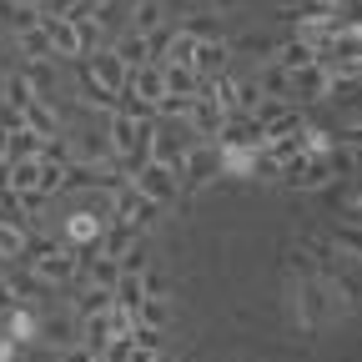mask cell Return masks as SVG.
<instances>
[{"instance_id":"1","label":"cell","mask_w":362,"mask_h":362,"mask_svg":"<svg viewBox=\"0 0 362 362\" xmlns=\"http://www.w3.org/2000/svg\"><path fill=\"white\" fill-rule=\"evenodd\" d=\"M35 342H45L51 352L76 347V342H81V317H76V307H45V312L35 317Z\"/></svg>"},{"instance_id":"2","label":"cell","mask_w":362,"mask_h":362,"mask_svg":"<svg viewBox=\"0 0 362 362\" xmlns=\"http://www.w3.org/2000/svg\"><path fill=\"white\" fill-rule=\"evenodd\" d=\"M131 187L141 192L146 202H156V206H171L176 197H181V176H176V166H161V161H141L131 171Z\"/></svg>"},{"instance_id":"3","label":"cell","mask_w":362,"mask_h":362,"mask_svg":"<svg viewBox=\"0 0 362 362\" xmlns=\"http://www.w3.org/2000/svg\"><path fill=\"white\" fill-rule=\"evenodd\" d=\"M216 141H221V151H262L267 146V131H262V121L252 111H226Z\"/></svg>"},{"instance_id":"4","label":"cell","mask_w":362,"mask_h":362,"mask_svg":"<svg viewBox=\"0 0 362 362\" xmlns=\"http://www.w3.org/2000/svg\"><path fill=\"white\" fill-rule=\"evenodd\" d=\"M86 61V76L96 81L106 96H126V76H131V66H121L116 56H111V45H101V51H90V56H81Z\"/></svg>"},{"instance_id":"5","label":"cell","mask_w":362,"mask_h":362,"mask_svg":"<svg viewBox=\"0 0 362 362\" xmlns=\"http://www.w3.org/2000/svg\"><path fill=\"white\" fill-rule=\"evenodd\" d=\"M176 176H181V187H206L211 176H221V151H211V146H187Z\"/></svg>"},{"instance_id":"6","label":"cell","mask_w":362,"mask_h":362,"mask_svg":"<svg viewBox=\"0 0 362 362\" xmlns=\"http://www.w3.org/2000/svg\"><path fill=\"white\" fill-rule=\"evenodd\" d=\"M30 272L45 282V287H66V282H76V272H81V262L66 252V247H56V252H45V257H35L30 262Z\"/></svg>"},{"instance_id":"7","label":"cell","mask_w":362,"mask_h":362,"mask_svg":"<svg viewBox=\"0 0 362 362\" xmlns=\"http://www.w3.org/2000/svg\"><path fill=\"white\" fill-rule=\"evenodd\" d=\"M40 30H45V45H51L56 61H76L81 56V40H76L71 16H40Z\"/></svg>"},{"instance_id":"8","label":"cell","mask_w":362,"mask_h":362,"mask_svg":"<svg viewBox=\"0 0 362 362\" xmlns=\"http://www.w3.org/2000/svg\"><path fill=\"white\" fill-rule=\"evenodd\" d=\"M327 81H332V71H322V61H312L302 71H287V96L317 101V96H327Z\"/></svg>"},{"instance_id":"9","label":"cell","mask_w":362,"mask_h":362,"mask_svg":"<svg viewBox=\"0 0 362 362\" xmlns=\"http://www.w3.org/2000/svg\"><path fill=\"white\" fill-rule=\"evenodd\" d=\"M111 342H121L116 337V317L111 312H96V317H81V347H90V352H106Z\"/></svg>"},{"instance_id":"10","label":"cell","mask_w":362,"mask_h":362,"mask_svg":"<svg viewBox=\"0 0 362 362\" xmlns=\"http://www.w3.org/2000/svg\"><path fill=\"white\" fill-rule=\"evenodd\" d=\"M61 237H66V247L96 242V237H101V216H96V211H86V206H76V211L66 216V226H61Z\"/></svg>"},{"instance_id":"11","label":"cell","mask_w":362,"mask_h":362,"mask_svg":"<svg viewBox=\"0 0 362 362\" xmlns=\"http://www.w3.org/2000/svg\"><path fill=\"white\" fill-rule=\"evenodd\" d=\"M111 56L121 66H146L151 61V40L136 35V30H121V35H111Z\"/></svg>"},{"instance_id":"12","label":"cell","mask_w":362,"mask_h":362,"mask_svg":"<svg viewBox=\"0 0 362 362\" xmlns=\"http://www.w3.org/2000/svg\"><path fill=\"white\" fill-rule=\"evenodd\" d=\"M21 76L30 81V90H35V101H51V96H56V86H61L56 56H45V61H30V66H25Z\"/></svg>"},{"instance_id":"13","label":"cell","mask_w":362,"mask_h":362,"mask_svg":"<svg viewBox=\"0 0 362 362\" xmlns=\"http://www.w3.org/2000/svg\"><path fill=\"white\" fill-rule=\"evenodd\" d=\"M192 71L202 81H216L226 71V40H197V56H192Z\"/></svg>"},{"instance_id":"14","label":"cell","mask_w":362,"mask_h":362,"mask_svg":"<svg viewBox=\"0 0 362 362\" xmlns=\"http://www.w3.org/2000/svg\"><path fill=\"white\" fill-rule=\"evenodd\" d=\"M35 25H40V11L30 0H0V30L21 35V30H35Z\"/></svg>"},{"instance_id":"15","label":"cell","mask_w":362,"mask_h":362,"mask_svg":"<svg viewBox=\"0 0 362 362\" xmlns=\"http://www.w3.org/2000/svg\"><path fill=\"white\" fill-rule=\"evenodd\" d=\"M21 121H25V131H35V136H40V141L61 136V116H56V106H51V101H30V106L21 111Z\"/></svg>"},{"instance_id":"16","label":"cell","mask_w":362,"mask_h":362,"mask_svg":"<svg viewBox=\"0 0 362 362\" xmlns=\"http://www.w3.org/2000/svg\"><path fill=\"white\" fill-rule=\"evenodd\" d=\"M161 21H166V11H161V0H131V16H126V30H136V35H156V30H161Z\"/></svg>"},{"instance_id":"17","label":"cell","mask_w":362,"mask_h":362,"mask_svg":"<svg viewBox=\"0 0 362 362\" xmlns=\"http://www.w3.org/2000/svg\"><path fill=\"white\" fill-rule=\"evenodd\" d=\"M161 90H166V96H197V90H202V76H197L192 66H166V61H161Z\"/></svg>"},{"instance_id":"18","label":"cell","mask_w":362,"mask_h":362,"mask_svg":"<svg viewBox=\"0 0 362 362\" xmlns=\"http://www.w3.org/2000/svg\"><path fill=\"white\" fill-rule=\"evenodd\" d=\"M131 317H136V327H156V332L171 327V307H166V297H141Z\"/></svg>"},{"instance_id":"19","label":"cell","mask_w":362,"mask_h":362,"mask_svg":"<svg viewBox=\"0 0 362 362\" xmlns=\"http://www.w3.org/2000/svg\"><path fill=\"white\" fill-rule=\"evenodd\" d=\"M25 156H40V136L21 126V131L6 136V161H25Z\"/></svg>"},{"instance_id":"20","label":"cell","mask_w":362,"mask_h":362,"mask_svg":"<svg viewBox=\"0 0 362 362\" xmlns=\"http://www.w3.org/2000/svg\"><path fill=\"white\" fill-rule=\"evenodd\" d=\"M86 272H90V282H86V287H116V277H121V262L101 252V257H90V262H86Z\"/></svg>"},{"instance_id":"21","label":"cell","mask_w":362,"mask_h":362,"mask_svg":"<svg viewBox=\"0 0 362 362\" xmlns=\"http://www.w3.org/2000/svg\"><path fill=\"white\" fill-rule=\"evenodd\" d=\"M30 101H35L30 81H25V76H6V86H0V106H16V111H25Z\"/></svg>"},{"instance_id":"22","label":"cell","mask_w":362,"mask_h":362,"mask_svg":"<svg viewBox=\"0 0 362 362\" xmlns=\"http://www.w3.org/2000/svg\"><path fill=\"white\" fill-rule=\"evenodd\" d=\"M25 237H30V232H21V226H11V221H0V262H21V257H25Z\"/></svg>"},{"instance_id":"23","label":"cell","mask_w":362,"mask_h":362,"mask_svg":"<svg viewBox=\"0 0 362 362\" xmlns=\"http://www.w3.org/2000/svg\"><path fill=\"white\" fill-rule=\"evenodd\" d=\"M257 86H262V96H267V101H282V96H287V71L272 61V66H262Z\"/></svg>"},{"instance_id":"24","label":"cell","mask_w":362,"mask_h":362,"mask_svg":"<svg viewBox=\"0 0 362 362\" xmlns=\"http://www.w3.org/2000/svg\"><path fill=\"white\" fill-rule=\"evenodd\" d=\"M312 61H317V51H312V45H302V40H287L282 51H277V66H282V71H302V66H312Z\"/></svg>"},{"instance_id":"25","label":"cell","mask_w":362,"mask_h":362,"mask_svg":"<svg viewBox=\"0 0 362 362\" xmlns=\"http://www.w3.org/2000/svg\"><path fill=\"white\" fill-rule=\"evenodd\" d=\"M111 287H86L81 302H76V317H96V312H111Z\"/></svg>"},{"instance_id":"26","label":"cell","mask_w":362,"mask_h":362,"mask_svg":"<svg viewBox=\"0 0 362 362\" xmlns=\"http://www.w3.org/2000/svg\"><path fill=\"white\" fill-rule=\"evenodd\" d=\"M216 21H221V16H211V11H192L181 30H187L192 40H221V35H216Z\"/></svg>"},{"instance_id":"27","label":"cell","mask_w":362,"mask_h":362,"mask_svg":"<svg viewBox=\"0 0 362 362\" xmlns=\"http://www.w3.org/2000/svg\"><path fill=\"white\" fill-rule=\"evenodd\" d=\"M16 45H21L25 61H45V56H51V45H45V30H40V25H35V30H21Z\"/></svg>"},{"instance_id":"28","label":"cell","mask_w":362,"mask_h":362,"mask_svg":"<svg viewBox=\"0 0 362 362\" xmlns=\"http://www.w3.org/2000/svg\"><path fill=\"white\" fill-rule=\"evenodd\" d=\"M136 237H141V232H136V226H126V221H116V226H111V232H106V257H121V252H126V247H131Z\"/></svg>"},{"instance_id":"29","label":"cell","mask_w":362,"mask_h":362,"mask_svg":"<svg viewBox=\"0 0 362 362\" xmlns=\"http://www.w3.org/2000/svg\"><path fill=\"white\" fill-rule=\"evenodd\" d=\"M35 11H40V16H71L76 0H35Z\"/></svg>"},{"instance_id":"30","label":"cell","mask_w":362,"mask_h":362,"mask_svg":"<svg viewBox=\"0 0 362 362\" xmlns=\"http://www.w3.org/2000/svg\"><path fill=\"white\" fill-rule=\"evenodd\" d=\"M90 357H96V352H90V347H81V342L61 352V362H90Z\"/></svg>"},{"instance_id":"31","label":"cell","mask_w":362,"mask_h":362,"mask_svg":"<svg viewBox=\"0 0 362 362\" xmlns=\"http://www.w3.org/2000/svg\"><path fill=\"white\" fill-rule=\"evenodd\" d=\"M237 6H242V0H206V11H211V16H232Z\"/></svg>"},{"instance_id":"32","label":"cell","mask_w":362,"mask_h":362,"mask_svg":"<svg viewBox=\"0 0 362 362\" xmlns=\"http://www.w3.org/2000/svg\"><path fill=\"white\" fill-rule=\"evenodd\" d=\"M332 166H337L342 176H352V151H337V156H332Z\"/></svg>"},{"instance_id":"33","label":"cell","mask_w":362,"mask_h":362,"mask_svg":"<svg viewBox=\"0 0 362 362\" xmlns=\"http://www.w3.org/2000/svg\"><path fill=\"white\" fill-rule=\"evenodd\" d=\"M11 307H16V302H11V292H6V282H0V317H6Z\"/></svg>"},{"instance_id":"34","label":"cell","mask_w":362,"mask_h":362,"mask_svg":"<svg viewBox=\"0 0 362 362\" xmlns=\"http://www.w3.org/2000/svg\"><path fill=\"white\" fill-rule=\"evenodd\" d=\"M0 86H6V71H0Z\"/></svg>"},{"instance_id":"35","label":"cell","mask_w":362,"mask_h":362,"mask_svg":"<svg viewBox=\"0 0 362 362\" xmlns=\"http://www.w3.org/2000/svg\"><path fill=\"white\" fill-rule=\"evenodd\" d=\"M90 362H106V357H90Z\"/></svg>"},{"instance_id":"36","label":"cell","mask_w":362,"mask_h":362,"mask_svg":"<svg viewBox=\"0 0 362 362\" xmlns=\"http://www.w3.org/2000/svg\"><path fill=\"white\" fill-rule=\"evenodd\" d=\"M30 6H35V0H30Z\"/></svg>"}]
</instances>
